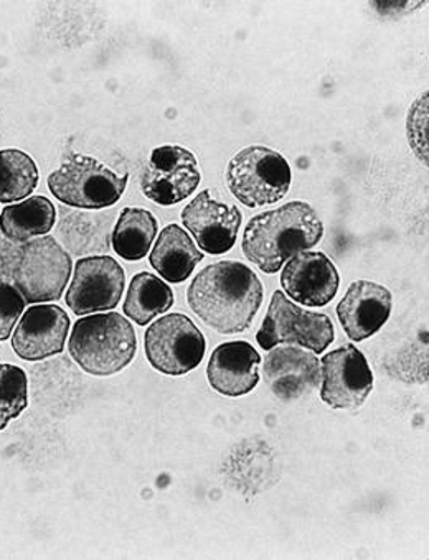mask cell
<instances>
[{"instance_id": "obj_1", "label": "cell", "mask_w": 429, "mask_h": 560, "mask_svg": "<svg viewBox=\"0 0 429 560\" xmlns=\"http://www.w3.org/2000/svg\"><path fill=\"white\" fill-rule=\"evenodd\" d=\"M265 289L255 272L239 260L210 264L188 285L192 312L222 335L243 334L252 327Z\"/></svg>"}, {"instance_id": "obj_2", "label": "cell", "mask_w": 429, "mask_h": 560, "mask_svg": "<svg viewBox=\"0 0 429 560\" xmlns=\"http://www.w3.org/2000/svg\"><path fill=\"white\" fill-rule=\"evenodd\" d=\"M324 236L314 208L291 201L256 214L246 224L242 247L246 259L265 273H276L295 254L312 249Z\"/></svg>"}, {"instance_id": "obj_3", "label": "cell", "mask_w": 429, "mask_h": 560, "mask_svg": "<svg viewBox=\"0 0 429 560\" xmlns=\"http://www.w3.org/2000/svg\"><path fill=\"white\" fill-rule=\"evenodd\" d=\"M68 351L91 376H113L135 360L138 337L129 320L116 312L93 314L73 325Z\"/></svg>"}, {"instance_id": "obj_4", "label": "cell", "mask_w": 429, "mask_h": 560, "mask_svg": "<svg viewBox=\"0 0 429 560\" xmlns=\"http://www.w3.org/2000/svg\"><path fill=\"white\" fill-rule=\"evenodd\" d=\"M291 165L273 149H243L227 167V184L233 197L248 208L282 200L291 188Z\"/></svg>"}, {"instance_id": "obj_5", "label": "cell", "mask_w": 429, "mask_h": 560, "mask_svg": "<svg viewBox=\"0 0 429 560\" xmlns=\"http://www.w3.org/2000/svg\"><path fill=\"white\" fill-rule=\"evenodd\" d=\"M128 180V174H116L96 159L74 154L48 177V188L68 207L103 210L118 203Z\"/></svg>"}, {"instance_id": "obj_6", "label": "cell", "mask_w": 429, "mask_h": 560, "mask_svg": "<svg viewBox=\"0 0 429 560\" xmlns=\"http://www.w3.org/2000/svg\"><path fill=\"white\" fill-rule=\"evenodd\" d=\"M73 262L54 236L28 241L21 250L14 285L31 305L57 302L63 298Z\"/></svg>"}, {"instance_id": "obj_7", "label": "cell", "mask_w": 429, "mask_h": 560, "mask_svg": "<svg viewBox=\"0 0 429 560\" xmlns=\"http://www.w3.org/2000/svg\"><path fill=\"white\" fill-rule=\"evenodd\" d=\"M334 340L336 330L327 315L298 307L281 291L273 294L268 314L256 334L263 350H273L278 345H299L321 354Z\"/></svg>"}, {"instance_id": "obj_8", "label": "cell", "mask_w": 429, "mask_h": 560, "mask_svg": "<svg viewBox=\"0 0 429 560\" xmlns=\"http://www.w3.org/2000/svg\"><path fill=\"white\" fill-rule=\"evenodd\" d=\"M146 357L159 373L184 376L205 357V337L184 314H169L155 320L144 335Z\"/></svg>"}, {"instance_id": "obj_9", "label": "cell", "mask_w": 429, "mask_h": 560, "mask_svg": "<svg viewBox=\"0 0 429 560\" xmlns=\"http://www.w3.org/2000/svg\"><path fill=\"white\" fill-rule=\"evenodd\" d=\"M126 288L121 264L109 256L78 260L67 292V305L78 317L118 307Z\"/></svg>"}, {"instance_id": "obj_10", "label": "cell", "mask_w": 429, "mask_h": 560, "mask_svg": "<svg viewBox=\"0 0 429 560\" xmlns=\"http://www.w3.org/2000/svg\"><path fill=\"white\" fill-rule=\"evenodd\" d=\"M201 182L197 159L181 145L154 149L141 174V190L146 198L162 205L181 203L190 197Z\"/></svg>"}, {"instance_id": "obj_11", "label": "cell", "mask_w": 429, "mask_h": 560, "mask_svg": "<svg viewBox=\"0 0 429 560\" xmlns=\"http://www.w3.org/2000/svg\"><path fill=\"white\" fill-rule=\"evenodd\" d=\"M321 381V399L333 409H359L373 389L369 361L353 345H344L322 358Z\"/></svg>"}, {"instance_id": "obj_12", "label": "cell", "mask_w": 429, "mask_h": 560, "mask_svg": "<svg viewBox=\"0 0 429 560\" xmlns=\"http://www.w3.org/2000/svg\"><path fill=\"white\" fill-rule=\"evenodd\" d=\"M242 220L239 208L220 203L208 190L198 194L182 210V223L190 231L200 249L211 256L229 253L235 246Z\"/></svg>"}, {"instance_id": "obj_13", "label": "cell", "mask_w": 429, "mask_h": 560, "mask_svg": "<svg viewBox=\"0 0 429 560\" xmlns=\"http://www.w3.org/2000/svg\"><path fill=\"white\" fill-rule=\"evenodd\" d=\"M339 284L337 267L324 253L304 250L282 266V289L304 307H326L336 298Z\"/></svg>"}, {"instance_id": "obj_14", "label": "cell", "mask_w": 429, "mask_h": 560, "mask_svg": "<svg viewBox=\"0 0 429 560\" xmlns=\"http://www.w3.org/2000/svg\"><path fill=\"white\" fill-rule=\"evenodd\" d=\"M70 317L58 305L35 304L12 334V350L25 361H44L65 350Z\"/></svg>"}, {"instance_id": "obj_15", "label": "cell", "mask_w": 429, "mask_h": 560, "mask_svg": "<svg viewBox=\"0 0 429 560\" xmlns=\"http://www.w3.org/2000/svg\"><path fill=\"white\" fill-rule=\"evenodd\" d=\"M265 381L278 399L298 400L321 384V364L311 351L295 347H275L265 358Z\"/></svg>"}, {"instance_id": "obj_16", "label": "cell", "mask_w": 429, "mask_h": 560, "mask_svg": "<svg viewBox=\"0 0 429 560\" xmlns=\"http://www.w3.org/2000/svg\"><path fill=\"white\" fill-rule=\"evenodd\" d=\"M392 314V294L389 289L372 282L357 280L337 305V317L347 337L363 341L373 337Z\"/></svg>"}, {"instance_id": "obj_17", "label": "cell", "mask_w": 429, "mask_h": 560, "mask_svg": "<svg viewBox=\"0 0 429 560\" xmlns=\"http://www.w3.org/2000/svg\"><path fill=\"white\" fill-rule=\"evenodd\" d=\"M259 364L262 357L248 341L219 345L208 361V383L223 396H245L258 386Z\"/></svg>"}, {"instance_id": "obj_18", "label": "cell", "mask_w": 429, "mask_h": 560, "mask_svg": "<svg viewBox=\"0 0 429 560\" xmlns=\"http://www.w3.org/2000/svg\"><path fill=\"white\" fill-rule=\"evenodd\" d=\"M204 257L195 241L178 224L165 226L149 254L151 266L162 279L172 284H181L187 280Z\"/></svg>"}, {"instance_id": "obj_19", "label": "cell", "mask_w": 429, "mask_h": 560, "mask_svg": "<svg viewBox=\"0 0 429 560\" xmlns=\"http://www.w3.org/2000/svg\"><path fill=\"white\" fill-rule=\"evenodd\" d=\"M57 210L47 197H31L9 205L0 213V231L8 240L28 243L54 230Z\"/></svg>"}, {"instance_id": "obj_20", "label": "cell", "mask_w": 429, "mask_h": 560, "mask_svg": "<svg viewBox=\"0 0 429 560\" xmlns=\"http://www.w3.org/2000/svg\"><path fill=\"white\" fill-rule=\"evenodd\" d=\"M174 305V292L154 273L139 272L132 277L126 295L125 315L146 327Z\"/></svg>"}, {"instance_id": "obj_21", "label": "cell", "mask_w": 429, "mask_h": 560, "mask_svg": "<svg viewBox=\"0 0 429 560\" xmlns=\"http://www.w3.org/2000/svg\"><path fill=\"white\" fill-rule=\"evenodd\" d=\"M158 220L142 208H125L113 231V249L126 260H141L148 256L158 236Z\"/></svg>"}, {"instance_id": "obj_22", "label": "cell", "mask_w": 429, "mask_h": 560, "mask_svg": "<svg viewBox=\"0 0 429 560\" xmlns=\"http://www.w3.org/2000/svg\"><path fill=\"white\" fill-rule=\"evenodd\" d=\"M38 167L27 152L0 151V203L27 200L38 185Z\"/></svg>"}, {"instance_id": "obj_23", "label": "cell", "mask_w": 429, "mask_h": 560, "mask_svg": "<svg viewBox=\"0 0 429 560\" xmlns=\"http://www.w3.org/2000/svg\"><path fill=\"white\" fill-rule=\"evenodd\" d=\"M28 407V380L22 368L0 364V431Z\"/></svg>"}, {"instance_id": "obj_24", "label": "cell", "mask_w": 429, "mask_h": 560, "mask_svg": "<svg viewBox=\"0 0 429 560\" xmlns=\"http://www.w3.org/2000/svg\"><path fill=\"white\" fill-rule=\"evenodd\" d=\"M25 299L15 288L14 282H9L4 276H0V341L9 340L14 331V325L24 315Z\"/></svg>"}, {"instance_id": "obj_25", "label": "cell", "mask_w": 429, "mask_h": 560, "mask_svg": "<svg viewBox=\"0 0 429 560\" xmlns=\"http://www.w3.org/2000/svg\"><path fill=\"white\" fill-rule=\"evenodd\" d=\"M408 140L415 154L428 162V93L422 94L408 114Z\"/></svg>"}, {"instance_id": "obj_26", "label": "cell", "mask_w": 429, "mask_h": 560, "mask_svg": "<svg viewBox=\"0 0 429 560\" xmlns=\"http://www.w3.org/2000/svg\"><path fill=\"white\" fill-rule=\"evenodd\" d=\"M373 4H375V8L380 9V11L382 12H408L411 11V9L419 8V5L422 4V2H373Z\"/></svg>"}]
</instances>
